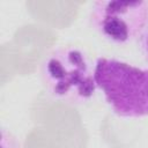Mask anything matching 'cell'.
<instances>
[{"label": "cell", "mask_w": 148, "mask_h": 148, "mask_svg": "<svg viewBox=\"0 0 148 148\" xmlns=\"http://www.w3.org/2000/svg\"><path fill=\"white\" fill-rule=\"evenodd\" d=\"M40 79L51 97L71 105L87 103L96 92L90 59L77 46L61 45L51 50L40 64Z\"/></svg>", "instance_id": "1"}, {"label": "cell", "mask_w": 148, "mask_h": 148, "mask_svg": "<svg viewBox=\"0 0 148 148\" xmlns=\"http://www.w3.org/2000/svg\"><path fill=\"white\" fill-rule=\"evenodd\" d=\"M94 77L108 105L119 117L148 116V68L116 58L96 59Z\"/></svg>", "instance_id": "2"}, {"label": "cell", "mask_w": 148, "mask_h": 148, "mask_svg": "<svg viewBox=\"0 0 148 148\" xmlns=\"http://www.w3.org/2000/svg\"><path fill=\"white\" fill-rule=\"evenodd\" d=\"M89 23L114 44L136 39L148 23V1L97 0L91 3Z\"/></svg>", "instance_id": "3"}, {"label": "cell", "mask_w": 148, "mask_h": 148, "mask_svg": "<svg viewBox=\"0 0 148 148\" xmlns=\"http://www.w3.org/2000/svg\"><path fill=\"white\" fill-rule=\"evenodd\" d=\"M139 44H140L141 52H142L146 61L148 62V23L145 27V29L142 30L141 35L139 36Z\"/></svg>", "instance_id": "4"}]
</instances>
